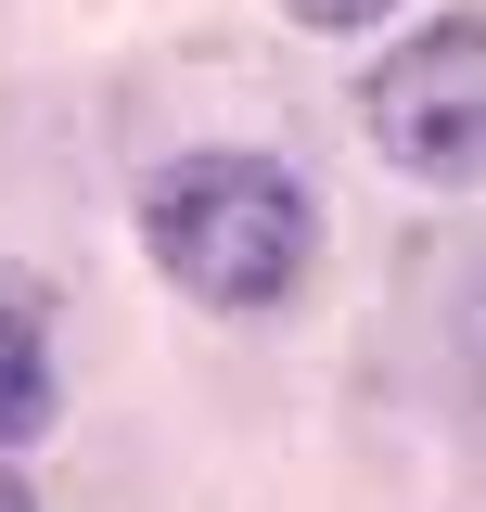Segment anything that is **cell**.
I'll return each mask as SVG.
<instances>
[{
  "mask_svg": "<svg viewBox=\"0 0 486 512\" xmlns=\"http://www.w3.org/2000/svg\"><path fill=\"white\" fill-rule=\"evenodd\" d=\"M0 512H39V500H26V487H13V474H0Z\"/></svg>",
  "mask_w": 486,
  "mask_h": 512,
  "instance_id": "obj_5",
  "label": "cell"
},
{
  "mask_svg": "<svg viewBox=\"0 0 486 512\" xmlns=\"http://www.w3.org/2000/svg\"><path fill=\"white\" fill-rule=\"evenodd\" d=\"M307 26H371V13H397V0H295Z\"/></svg>",
  "mask_w": 486,
  "mask_h": 512,
  "instance_id": "obj_4",
  "label": "cell"
},
{
  "mask_svg": "<svg viewBox=\"0 0 486 512\" xmlns=\"http://www.w3.org/2000/svg\"><path fill=\"white\" fill-rule=\"evenodd\" d=\"M141 244L205 308H282L307 282V192L269 154H180L141 192Z\"/></svg>",
  "mask_w": 486,
  "mask_h": 512,
  "instance_id": "obj_1",
  "label": "cell"
},
{
  "mask_svg": "<svg viewBox=\"0 0 486 512\" xmlns=\"http://www.w3.org/2000/svg\"><path fill=\"white\" fill-rule=\"evenodd\" d=\"M359 116H371V154L384 167L486 192V13H448L410 52H384L371 90H359Z\"/></svg>",
  "mask_w": 486,
  "mask_h": 512,
  "instance_id": "obj_2",
  "label": "cell"
},
{
  "mask_svg": "<svg viewBox=\"0 0 486 512\" xmlns=\"http://www.w3.org/2000/svg\"><path fill=\"white\" fill-rule=\"evenodd\" d=\"M52 436V346H39V320L0 308V448Z\"/></svg>",
  "mask_w": 486,
  "mask_h": 512,
  "instance_id": "obj_3",
  "label": "cell"
}]
</instances>
